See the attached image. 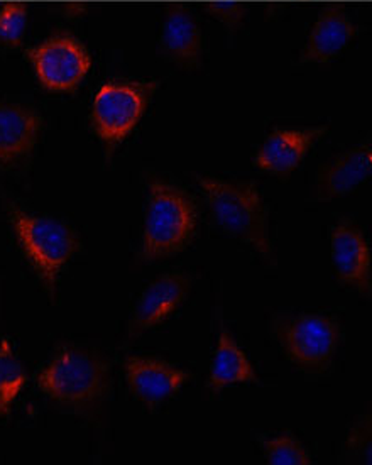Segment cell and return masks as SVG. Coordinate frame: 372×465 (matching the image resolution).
Instances as JSON below:
<instances>
[{
	"mask_svg": "<svg viewBox=\"0 0 372 465\" xmlns=\"http://www.w3.org/2000/svg\"><path fill=\"white\" fill-rule=\"evenodd\" d=\"M190 288L191 278L185 272H168L151 282L134 306L129 322V337H139L168 319L185 302Z\"/></svg>",
	"mask_w": 372,
	"mask_h": 465,
	"instance_id": "cell-9",
	"label": "cell"
},
{
	"mask_svg": "<svg viewBox=\"0 0 372 465\" xmlns=\"http://www.w3.org/2000/svg\"><path fill=\"white\" fill-rule=\"evenodd\" d=\"M162 49L168 60L183 66H199L203 56V33L195 14L185 4H170L162 25Z\"/></svg>",
	"mask_w": 372,
	"mask_h": 465,
	"instance_id": "cell-14",
	"label": "cell"
},
{
	"mask_svg": "<svg viewBox=\"0 0 372 465\" xmlns=\"http://www.w3.org/2000/svg\"><path fill=\"white\" fill-rule=\"evenodd\" d=\"M25 54L39 84L50 92H73L92 68L88 49L68 35L48 37Z\"/></svg>",
	"mask_w": 372,
	"mask_h": 465,
	"instance_id": "cell-7",
	"label": "cell"
},
{
	"mask_svg": "<svg viewBox=\"0 0 372 465\" xmlns=\"http://www.w3.org/2000/svg\"><path fill=\"white\" fill-rule=\"evenodd\" d=\"M160 82H107L92 104L90 121L100 141L113 151L142 119Z\"/></svg>",
	"mask_w": 372,
	"mask_h": 465,
	"instance_id": "cell-5",
	"label": "cell"
},
{
	"mask_svg": "<svg viewBox=\"0 0 372 465\" xmlns=\"http://www.w3.org/2000/svg\"><path fill=\"white\" fill-rule=\"evenodd\" d=\"M29 25V7L24 2H5L0 5V45L17 48Z\"/></svg>",
	"mask_w": 372,
	"mask_h": 465,
	"instance_id": "cell-19",
	"label": "cell"
},
{
	"mask_svg": "<svg viewBox=\"0 0 372 465\" xmlns=\"http://www.w3.org/2000/svg\"><path fill=\"white\" fill-rule=\"evenodd\" d=\"M219 343L211 362L209 390L219 392L237 382H258L256 371L252 368L248 355L234 341L232 333L227 331L222 313H219Z\"/></svg>",
	"mask_w": 372,
	"mask_h": 465,
	"instance_id": "cell-16",
	"label": "cell"
},
{
	"mask_svg": "<svg viewBox=\"0 0 372 465\" xmlns=\"http://www.w3.org/2000/svg\"><path fill=\"white\" fill-rule=\"evenodd\" d=\"M124 366L131 391L149 408L171 398L190 378L185 369L152 357H127Z\"/></svg>",
	"mask_w": 372,
	"mask_h": 465,
	"instance_id": "cell-11",
	"label": "cell"
},
{
	"mask_svg": "<svg viewBox=\"0 0 372 465\" xmlns=\"http://www.w3.org/2000/svg\"><path fill=\"white\" fill-rule=\"evenodd\" d=\"M273 331L286 357L307 371L328 368L342 337L338 322L323 313L279 315Z\"/></svg>",
	"mask_w": 372,
	"mask_h": 465,
	"instance_id": "cell-6",
	"label": "cell"
},
{
	"mask_svg": "<svg viewBox=\"0 0 372 465\" xmlns=\"http://www.w3.org/2000/svg\"><path fill=\"white\" fill-rule=\"evenodd\" d=\"M109 364L83 349L64 347L37 374L39 390L56 403L90 408L109 390Z\"/></svg>",
	"mask_w": 372,
	"mask_h": 465,
	"instance_id": "cell-3",
	"label": "cell"
},
{
	"mask_svg": "<svg viewBox=\"0 0 372 465\" xmlns=\"http://www.w3.org/2000/svg\"><path fill=\"white\" fill-rule=\"evenodd\" d=\"M291 2H295V0H266V14L269 17L279 15L285 11L286 4H291Z\"/></svg>",
	"mask_w": 372,
	"mask_h": 465,
	"instance_id": "cell-22",
	"label": "cell"
},
{
	"mask_svg": "<svg viewBox=\"0 0 372 465\" xmlns=\"http://www.w3.org/2000/svg\"><path fill=\"white\" fill-rule=\"evenodd\" d=\"M43 117L23 104L0 102V168L23 163L36 146Z\"/></svg>",
	"mask_w": 372,
	"mask_h": 465,
	"instance_id": "cell-12",
	"label": "cell"
},
{
	"mask_svg": "<svg viewBox=\"0 0 372 465\" xmlns=\"http://www.w3.org/2000/svg\"><path fill=\"white\" fill-rule=\"evenodd\" d=\"M211 17H215L230 36H234L248 15V4L244 2H209L205 5Z\"/></svg>",
	"mask_w": 372,
	"mask_h": 465,
	"instance_id": "cell-20",
	"label": "cell"
},
{
	"mask_svg": "<svg viewBox=\"0 0 372 465\" xmlns=\"http://www.w3.org/2000/svg\"><path fill=\"white\" fill-rule=\"evenodd\" d=\"M148 186L141 257L144 261H158L173 256L191 242L197 232L199 210L181 188L156 178H152Z\"/></svg>",
	"mask_w": 372,
	"mask_h": 465,
	"instance_id": "cell-2",
	"label": "cell"
},
{
	"mask_svg": "<svg viewBox=\"0 0 372 465\" xmlns=\"http://www.w3.org/2000/svg\"><path fill=\"white\" fill-rule=\"evenodd\" d=\"M372 173L371 144L350 147L323 166L317 178V200L328 202L346 196L369 180Z\"/></svg>",
	"mask_w": 372,
	"mask_h": 465,
	"instance_id": "cell-15",
	"label": "cell"
},
{
	"mask_svg": "<svg viewBox=\"0 0 372 465\" xmlns=\"http://www.w3.org/2000/svg\"><path fill=\"white\" fill-rule=\"evenodd\" d=\"M327 125L310 129H278L264 139L254 158V166L276 176L295 172L315 143L327 134Z\"/></svg>",
	"mask_w": 372,
	"mask_h": 465,
	"instance_id": "cell-10",
	"label": "cell"
},
{
	"mask_svg": "<svg viewBox=\"0 0 372 465\" xmlns=\"http://www.w3.org/2000/svg\"><path fill=\"white\" fill-rule=\"evenodd\" d=\"M9 217L25 256L44 282L51 298H54L63 266L80 249L76 233L64 222L48 215L29 213L14 203L9 205Z\"/></svg>",
	"mask_w": 372,
	"mask_h": 465,
	"instance_id": "cell-4",
	"label": "cell"
},
{
	"mask_svg": "<svg viewBox=\"0 0 372 465\" xmlns=\"http://www.w3.org/2000/svg\"><path fill=\"white\" fill-rule=\"evenodd\" d=\"M27 374L13 345L4 339L0 342V417L7 415L15 398L24 388Z\"/></svg>",
	"mask_w": 372,
	"mask_h": 465,
	"instance_id": "cell-17",
	"label": "cell"
},
{
	"mask_svg": "<svg viewBox=\"0 0 372 465\" xmlns=\"http://www.w3.org/2000/svg\"><path fill=\"white\" fill-rule=\"evenodd\" d=\"M332 262L338 280L366 296L371 294V249L352 222H337L330 235Z\"/></svg>",
	"mask_w": 372,
	"mask_h": 465,
	"instance_id": "cell-8",
	"label": "cell"
},
{
	"mask_svg": "<svg viewBox=\"0 0 372 465\" xmlns=\"http://www.w3.org/2000/svg\"><path fill=\"white\" fill-rule=\"evenodd\" d=\"M357 35V25L342 4H327L311 27L301 63H327L338 56Z\"/></svg>",
	"mask_w": 372,
	"mask_h": 465,
	"instance_id": "cell-13",
	"label": "cell"
},
{
	"mask_svg": "<svg viewBox=\"0 0 372 465\" xmlns=\"http://www.w3.org/2000/svg\"><path fill=\"white\" fill-rule=\"evenodd\" d=\"M348 459L354 462L371 464V421L369 417L360 418L352 430L348 443Z\"/></svg>",
	"mask_w": 372,
	"mask_h": 465,
	"instance_id": "cell-21",
	"label": "cell"
},
{
	"mask_svg": "<svg viewBox=\"0 0 372 465\" xmlns=\"http://www.w3.org/2000/svg\"><path fill=\"white\" fill-rule=\"evenodd\" d=\"M260 445L269 464L310 465L313 462L310 453L303 447V443L289 431L269 437V439H260Z\"/></svg>",
	"mask_w": 372,
	"mask_h": 465,
	"instance_id": "cell-18",
	"label": "cell"
},
{
	"mask_svg": "<svg viewBox=\"0 0 372 465\" xmlns=\"http://www.w3.org/2000/svg\"><path fill=\"white\" fill-rule=\"evenodd\" d=\"M197 182L207 198L215 222L225 232L254 247L266 261L276 264L269 217L254 182H227L213 176H200Z\"/></svg>",
	"mask_w": 372,
	"mask_h": 465,
	"instance_id": "cell-1",
	"label": "cell"
}]
</instances>
